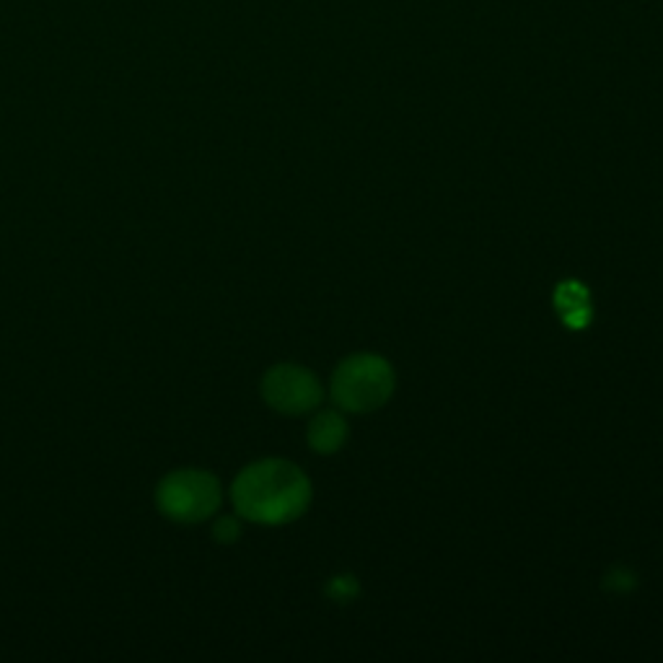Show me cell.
Here are the masks:
<instances>
[{"label": "cell", "mask_w": 663, "mask_h": 663, "mask_svg": "<svg viewBox=\"0 0 663 663\" xmlns=\"http://www.w3.org/2000/svg\"><path fill=\"white\" fill-rule=\"evenodd\" d=\"M347 441V422L334 409H324L309 426V446L317 454H334L345 446Z\"/></svg>", "instance_id": "5"}, {"label": "cell", "mask_w": 663, "mask_h": 663, "mask_svg": "<svg viewBox=\"0 0 663 663\" xmlns=\"http://www.w3.org/2000/svg\"><path fill=\"white\" fill-rule=\"evenodd\" d=\"M262 396L278 413L304 415L317 409L324 394H321V384L309 368L283 364L265 373Z\"/></svg>", "instance_id": "4"}, {"label": "cell", "mask_w": 663, "mask_h": 663, "mask_svg": "<svg viewBox=\"0 0 663 663\" xmlns=\"http://www.w3.org/2000/svg\"><path fill=\"white\" fill-rule=\"evenodd\" d=\"M213 537L221 544H234L242 537V524H238L236 516H221L213 524Z\"/></svg>", "instance_id": "7"}, {"label": "cell", "mask_w": 663, "mask_h": 663, "mask_svg": "<svg viewBox=\"0 0 663 663\" xmlns=\"http://www.w3.org/2000/svg\"><path fill=\"white\" fill-rule=\"evenodd\" d=\"M223 488L205 469H174L156 488V508L174 524H202L218 514Z\"/></svg>", "instance_id": "2"}, {"label": "cell", "mask_w": 663, "mask_h": 663, "mask_svg": "<svg viewBox=\"0 0 663 663\" xmlns=\"http://www.w3.org/2000/svg\"><path fill=\"white\" fill-rule=\"evenodd\" d=\"M392 394L394 371L381 355H351L332 376V400L345 413H373L384 407Z\"/></svg>", "instance_id": "3"}, {"label": "cell", "mask_w": 663, "mask_h": 663, "mask_svg": "<svg viewBox=\"0 0 663 663\" xmlns=\"http://www.w3.org/2000/svg\"><path fill=\"white\" fill-rule=\"evenodd\" d=\"M557 309L563 314L567 327H584L591 319L589 293L578 283H563L557 288Z\"/></svg>", "instance_id": "6"}, {"label": "cell", "mask_w": 663, "mask_h": 663, "mask_svg": "<svg viewBox=\"0 0 663 663\" xmlns=\"http://www.w3.org/2000/svg\"><path fill=\"white\" fill-rule=\"evenodd\" d=\"M231 501L246 521L283 526L306 514L311 505V482L296 464L265 459L238 471L231 484Z\"/></svg>", "instance_id": "1"}]
</instances>
